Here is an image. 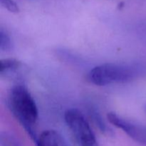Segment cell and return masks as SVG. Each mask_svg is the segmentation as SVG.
I'll return each mask as SVG.
<instances>
[{"label":"cell","instance_id":"2","mask_svg":"<svg viewBox=\"0 0 146 146\" xmlns=\"http://www.w3.org/2000/svg\"><path fill=\"white\" fill-rule=\"evenodd\" d=\"M133 68L122 64L106 63L90 70L86 79L90 84L98 86L115 84H125L132 81L135 76Z\"/></svg>","mask_w":146,"mask_h":146},{"label":"cell","instance_id":"9","mask_svg":"<svg viewBox=\"0 0 146 146\" xmlns=\"http://www.w3.org/2000/svg\"><path fill=\"white\" fill-rule=\"evenodd\" d=\"M12 44L9 35L2 28L0 30V50L3 52L11 50Z\"/></svg>","mask_w":146,"mask_h":146},{"label":"cell","instance_id":"10","mask_svg":"<svg viewBox=\"0 0 146 146\" xmlns=\"http://www.w3.org/2000/svg\"><path fill=\"white\" fill-rule=\"evenodd\" d=\"M1 5L4 8L12 13H18L19 11V7L14 0H0Z\"/></svg>","mask_w":146,"mask_h":146},{"label":"cell","instance_id":"4","mask_svg":"<svg viewBox=\"0 0 146 146\" xmlns=\"http://www.w3.org/2000/svg\"><path fill=\"white\" fill-rule=\"evenodd\" d=\"M107 119L114 126L122 130L133 140L146 145V125L126 119L114 112L108 113Z\"/></svg>","mask_w":146,"mask_h":146},{"label":"cell","instance_id":"6","mask_svg":"<svg viewBox=\"0 0 146 146\" xmlns=\"http://www.w3.org/2000/svg\"><path fill=\"white\" fill-rule=\"evenodd\" d=\"M88 114L96 126L99 129V131L102 133L108 136H112L113 135V130L104 121V118L98 109L92 106H90L88 107Z\"/></svg>","mask_w":146,"mask_h":146},{"label":"cell","instance_id":"11","mask_svg":"<svg viewBox=\"0 0 146 146\" xmlns=\"http://www.w3.org/2000/svg\"><path fill=\"white\" fill-rule=\"evenodd\" d=\"M144 111H145V112L146 113V104L145 105V106H144Z\"/></svg>","mask_w":146,"mask_h":146},{"label":"cell","instance_id":"8","mask_svg":"<svg viewBox=\"0 0 146 146\" xmlns=\"http://www.w3.org/2000/svg\"><path fill=\"white\" fill-rule=\"evenodd\" d=\"M0 141L1 146H23L13 134L8 132L1 133Z\"/></svg>","mask_w":146,"mask_h":146},{"label":"cell","instance_id":"1","mask_svg":"<svg viewBox=\"0 0 146 146\" xmlns=\"http://www.w3.org/2000/svg\"><path fill=\"white\" fill-rule=\"evenodd\" d=\"M7 105L14 118L24 127L30 138L36 143L38 137L35 126L38 112L36 104L24 84H17L9 91Z\"/></svg>","mask_w":146,"mask_h":146},{"label":"cell","instance_id":"5","mask_svg":"<svg viewBox=\"0 0 146 146\" xmlns=\"http://www.w3.org/2000/svg\"><path fill=\"white\" fill-rule=\"evenodd\" d=\"M36 146H68L64 137L54 130L45 131L38 136Z\"/></svg>","mask_w":146,"mask_h":146},{"label":"cell","instance_id":"7","mask_svg":"<svg viewBox=\"0 0 146 146\" xmlns=\"http://www.w3.org/2000/svg\"><path fill=\"white\" fill-rule=\"evenodd\" d=\"M23 67L21 61L16 58H4L0 61V74L1 76H9L11 74L18 72Z\"/></svg>","mask_w":146,"mask_h":146},{"label":"cell","instance_id":"3","mask_svg":"<svg viewBox=\"0 0 146 146\" xmlns=\"http://www.w3.org/2000/svg\"><path fill=\"white\" fill-rule=\"evenodd\" d=\"M64 118L77 146H99L88 120L79 110H67Z\"/></svg>","mask_w":146,"mask_h":146}]
</instances>
